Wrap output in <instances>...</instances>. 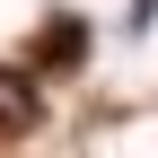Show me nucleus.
I'll list each match as a JSON object with an SVG mask.
<instances>
[{
  "mask_svg": "<svg viewBox=\"0 0 158 158\" xmlns=\"http://www.w3.org/2000/svg\"><path fill=\"white\" fill-rule=\"evenodd\" d=\"M44 123V88H35V70L0 62V141H18V132Z\"/></svg>",
  "mask_w": 158,
  "mask_h": 158,
  "instance_id": "1",
  "label": "nucleus"
},
{
  "mask_svg": "<svg viewBox=\"0 0 158 158\" xmlns=\"http://www.w3.org/2000/svg\"><path fill=\"white\" fill-rule=\"evenodd\" d=\"M88 62V18H44V35H35V70L44 79H70Z\"/></svg>",
  "mask_w": 158,
  "mask_h": 158,
  "instance_id": "2",
  "label": "nucleus"
}]
</instances>
